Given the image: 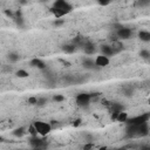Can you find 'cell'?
I'll return each instance as SVG.
<instances>
[{"label":"cell","instance_id":"obj_1","mask_svg":"<svg viewBox=\"0 0 150 150\" xmlns=\"http://www.w3.org/2000/svg\"><path fill=\"white\" fill-rule=\"evenodd\" d=\"M149 125L148 122H144L142 124H127L125 134L127 137H143L149 135Z\"/></svg>","mask_w":150,"mask_h":150},{"label":"cell","instance_id":"obj_2","mask_svg":"<svg viewBox=\"0 0 150 150\" xmlns=\"http://www.w3.org/2000/svg\"><path fill=\"white\" fill-rule=\"evenodd\" d=\"M71 11H73V6L66 0H55L53 4V7L50 8V12L54 14L56 19L62 18L63 15L70 13Z\"/></svg>","mask_w":150,"mask_h":150},{"label":"cell","instance_id":"obj_3","mask_svg":"<svg viewBox=\"0 0 150 150\" xmlns=\"http://www.w3.org/2000/svg\"><path fill=\"white\" fill-rule=\"evenodd\" d=\"M33 124L35 125V128H36V130H38V132H39V135H41V136H47V135L50 132V130H52V125H50L49 123H47V122L36 121V122H34Z\"/></svg>","mask_w":150,"mask_h":150},{"label":"cell","instance_id":"obj_4","mask_svg":"<svg viewBox=\"0 0 150 150\" xmlns=\"http://www.w3.org/2000/svg\"><path fill=\"white\" fill-rule=\"evenodd\" d=\"M91 94H88V93H81L76 96V103L79 107H88L89 103H90V100H91Z\"/></svg>","mask_w":150,"mask_h":150},{"label":"cell","instance_id":"obj_5","mask_svg":"<svg viewBox=\"0 0 150 150\" xmlns=\"http://www.w3.org/2000/svg\"><path fill=\"white\" fill-rule=\"evenodd\" d=\"M149 118H150V115H149V114H141V115H138V116L128 118L124 123H125V124H142V123H144V122H148Z\"/></svg>","mask_w":150,"mask_h":150},{"label":"cell","instance_id":"obj_6","mask_svg":"<svg viewBox=\"0 0 150 150\" xmlns=\"http://www.w3.org/2000/svg\"><path fill=\"white\" fill-rule=\"evenodd\" d=\"M116 35H117V38L121 39V40H128V39L131 38L132 30H131L130 28H127V27H123V26H122L120 29L116 30Z\"/></svg>","mask_w":150,"mask_h":150},{"label":"cell","instance_id":"obj_7","mask_svg":"<svg viewBox=\"0 0 150 150\" xmlns=\"http://www.w3.org/2000/svg\"><path fill=\"white\" fill-rule=\"evenodd\" d=\"M29 143H30V145H32L33 148H38V149H39V148H45V146H47V142H46L43 138H39L38 136H32Z\"/></svg>","mask_w":150,"mask_h":150},{"label":"cell","instance_id":"obj_8","mask_svg":"<svg viewBox=\"0 0 150 150\" xmlns=\"http://www.w3.org/2000/svg\"><path fill=\"white\" fill-rule=\"evenodd\" d=\"M109 56H105V55H103V54H101V55H97L96 57H95V63L97 64V67H100V68H103V67H107L108 64H109Z\"/></svg>","mask_w":150,"mask_h":150},{"label":"cell","instance_id":"obj_9","mask_svg":"<svg viewBox=\"0 0 150 150\" xmlns=\"http://www.w3.org/2000/svg\"><path fill=\"white\" fill-rule=\"evenodd\" d=\"M82 66L86 69H100V67H97V64L95 63V60L89 59V57L82 59Z\"/></svg>","mask_w":150,"mask_h":150},{"label":"cell","instance_id":"obj_10","mask_svg":"<svg viewBox=\"0 0 150 150\" xmlns=\"http://www.w3.org/2000/svg\"><path fill=\"white\" fill-rule=\"evenodd\" d=\"M30 66L32 67H34V68H38V69H41V70H43V69H46V63L41 60V59H38V57H34V59H32L30 60Z\"/></svg>","mask_w":150,"mask_h":150},{"label":"cell","instance_id":"obj_11","mask_svg":"<svg viewBox=\"0 0 150 150\" xmlns=\"http://www.w3.org/2000/svg\"><path fill=\"white\" fill-rule=\"evenodd\" d=\"M82 49H83V52H84L86 54H88V55H91V54H94V53L96 52L95 45H93L91 42H84L83 46H82Z\"/></svg>","mask_w":150,"mask_h":150},{"label":"cell","instance_id":"obj_12","mask_svg":"<svg viewBox=\"0 0 150 150\" xmlns=\"http://www.w3.org/2000/svg\"><path fill=\"white\" fill-rule=\"evenodd\" d=\"M101 52L105 56H112L114 54H116L114 48H112V46H109V45H102L101 46Z\"/></svg>","mask_w":150,"mask_h":150},{"label":"cell","instance_id":"obj_13","mask_svg":"<svg viewBox=\"0 0 150 150\" xmlns=\"http://www.w3.org/2000/svg\"><path fill=\"white\" fill-rule=\"evenodd\" d=\"M138 39L143 42H150V32L148 30H139L138 32Z\"/></svg>","mask_w":150,"mask_h":150},{"label":"cell","instance_id":"obj_14","mask_svg":"<svg viewBox=\"0 0 150 150\" xmlns=\"http://www.w3.org/2000/svg\"><path fill=\"white\" fill-rule=\"evenodd\" d=\"M62 50H63L64 53H67V54H71V53H74V52L76 50V45H75V43L64 45V46L62 47Z\"/></svg>","mask_w":150,"mask_h":150},{"label":"cell","instance_id":"obj_15","mask_svg":"<svg viewBox=\"0 0 150 150\" xmlns=\"http://www.w3.org/2000/svg\"><path fill=\"white\" fill-rule=\"evenodd\" d=\"M111 110L116 111V112H121V111L124 110V107L121 103H118V102H112L111 103Z\"/></svg>","mask_w":150,"mask_h":150},{"label":"cell","instance_id":"obj_16","mask_svg":"<svg viewBox=\"0 0 150 150\" xmlns=\"http://www.w3.org/2000/svg\"><path fill=\"white\" fill-rule=\"evenodd\" d=\"M25 128L23 127H19V128H16V129H14L13 131H12V134L15 136V137H22L23 135H25Z\"/></svg>","mask_w":150,"mask_h":150},{"label":"cell","instance_id":"obj_17","mask_svg":"<svg viewBox=\"0 0 150 150\" xmlns=\"http://www.w3.org/2000/svg\"><path fill=\"white\" fill-rule=\"evenodd\" d=\"M111 46H112V48H114V50H115V53H116V54H117V53H120V52L123 49V45H122L120 41H116V40L112 42V45H111Z\"/></svg>","mask_w":150,"mask_h":150},{"label":"cell","instance_id":"obj_18","mask_svg":"<svg viewBox=\"0 0 150 150\" xmlns=\"http://www.w3.org/2000/svg\"><path fill=\"white\" fill-rule=\"evenodd\" d=\"M129 118V116H128V114L123 110V111H121V112H118V115H117V118H116V121H118V122H125Z\"/></svg>","mask_w":150,"mask_h":150},{"label":"cell","instance_id":"obj_19","mask_svg":"<svg viewBox=\"0 0 150 150\" xmlns=\"http://www.w3.org/2000/svg\"><path fill=\"white\" fill-rule=\"evenodd\" d=\"M7 59H8V61H11V62H16V61H19L20 56H19V54H16V53H9V54L7 55Z\"/></svg>","mask_w":150,"mask_h":150},{"label":"cell","instance_id":"obj_20","mask_svg":"<svg viewBox=\"0 0 150 150\" xmlns=\"http://www.w3.org/2000/svg\"><path fill=\"white\" fill-rule=\"evenodd\" d=\"M15 75H16L18 77H20V79H25V77H28V76H29L28 71H26L25 69H19V70H16Z\"/></svg>","mask_w":150,"mask_h":150},{"label":"cell","instance_id":"obj_21","mask_svg":"<svg viewBox=\"0 0 150 150\" xmlns=\"http://www.w3.org/2000/svg\"><path fill=\"white\" fill-rule=\"evenodd\" d=\"M150 5V0H136L137 7H146Z\"/></svg>","mask_w":150,"mask_h":150},{"label":"cell","instance_id":"obj_22","mask_svg":"<svg viewBox=\"0 0 150 150\" xmlns=\"http://www.w3.org/2000/svg\"><path fill=\"white\" fill-rule=\"evenodd\" d=\"M139 56H141L142 59H144V60H149V59H150V52L143 49V50L139 52Z\"/></svg>","mask_w":150,"mask_h":150},{"label":"cell","instance_id":"obj_23","mask_svg":"<svg viewBox=\"0 0 150 150\" xmlns=\"http://www.w3.org/2000/svg\"><path fill=\"white\" fill-rule=\"evenodd\" d=\"M53 101L56 102V103H59V102H63V101H64V96L61 95V94H56V95L53 96Z\"/></svg>","mask_w":150,"mask_h":150},{"label":"cell","instance_id":"obj_24","mask_svg":"<svg viewBox=\"0 0 150 150\" xmlns=\"http://www.w3.org/2000/svg\"><path fill=\"white\" fill-rule=\"evenodd\" d=\"M28 130H29V134H30L32 136H38V134H39L34 124H30V125H29V128H28Z\"/></svg>","mask_w":150,"mask_h":150},{"label":"cell","instance_id":"obj_25","mask_svg":"<svg viewBox=\"0 0 150 150\" xmlns=\"http://www.w3.org/2000/svg\"><path fill=\"white\" fill-rule=\"evenodd\" d=\"M46 103H47V98H46V97H39V98H38V103H36V105L42 107V105H45Z\"/></svg>","mask_w":150,"mask_h":150},{"label":"cell","instance_id":"obj_26","mask_svg":"<svg viewBox=\"0 0 150 150\" xmlns=\"http://www.w3.org/2000/svg\"><path fill=\"white\" fill-rule=\"evenodd\" d=\"M63 23H64V21H63L61 18L56 19V20L53 22V25H54V26H56V27H59V26H61V25H63Z\"/></svg>","mask_w":150,"mask_h":150},{"label":"cell","instance_id":"obj_27","mask_svg":"<svg viewBox=\"0 0 150 150\" xmlns=\"http://www.w3.org/2000/svg\"><path fill=\"white\" fill-rule=\"evenodd\" d=\"M132 93H134V90H132V88H131V87H129V88H125V89H124V95H125V96H131V95H132Z\"/></svg>","mask_w":150,"mask_h":150},{"label":"cell","instance_id":"obj_28","mask_svg":"<svg viewBox=\"0 0 150 150\" xmlns=\"http://www.w3.org/2000/svg\"><path fill=\"white\" fill-rule=\"evenodd\" d=\"M110 1H111V0H97V2H98L101 6H107V5L110 4Z\"/></svg>","mask_w":150,"mask_h":150},{"label":"cell","instance_id":"obj_29","mask_svg":"<svg viewBox=\"0 0 150 150\" xmlns=\"http://www.w3.org/2000/svg\"><path fill=\"white\" fill-rule=\"evenodd\" d=\"M28 103L29 104H36L38 103V97H29L28 98Z\"/></svg>","mask_w":150,"mask_h":150},{"label":"cell","instance_id":"obj_30","mask_svg":"<svg viewBox=\"0 0 150 150\" xmlns=\"http://www.w3.org/2000/svg\"><path fill=\"white\" fill-rule=\"evenodd\" d=\"M5 14H6L7 16H12V18H14V15H13V13H12L11 11H7V9H6V11H5Z\"/></svg>","mask_w":150,"mask_h":150},{"label":"cell","instance_id":"obj_31","mask_svg":"<svg viewBox=\"0 0 150 150\" xmlns=\"http://www.w3.org/2000/svg\"><path fill=\"white\" fill-rule=\"evenodd\" d=\"M93 146H94L93 144H86L83 148H84V149H90V148H93Z\"/></svg>","mask_w":150,"mask_h":150},{"label":"cell","instance_id":"obj_32","mask_svg":"<svg viewBox=\"0 0 150 150\" xmlns=\"http://www.w3.org/2000/svg\"><path fill=\"white\" fill-rule=\"evenodd\" d=\"M80 123H81V120H76V121L74 122V125H75V127H77Z\"/></svg>","mask_w":150,"mask_h":150},{"label":"cell","instance_id":"obj_33","mask_svg":"<svg viewBox=\"0 0 150 150\" xmlns=\"http://www.w3.org/2000/svg\"><path fill=\"white\" fill-rule=\"evenodd\" d=\"M21 4H26V0H21Z\"/></svg>","mask_w":150,"mask_h":150},{"label":"cell","instance_id":"obj_34","mask_svg":"<svg viewBox=\"0 0 150 150\" xmlns=\"http://www.w3.org/2000/svg\"><path fill=\"white\" fill-rule=\"evenodd\" d=\"M40 1H41V2H45V1H47V0H40Z\"/></svg>","mask_w":150,"mask_h":150},{"label":"cell","instance_id":"obj_35","mask_svg":"<svg viewBox=\"0 0 150 150\" xmlns=\"http://www.w3.org/2000/svg\"><path fill=\"white\" fill-rule=\"evenodd\" d=\"M148 102H149V103H150V98H149V100H148Z\"/></svg>","mask_w":150,"mask_h":150},{"label":"cell","instance_id":"obj_36","mask_svg":"<svg viewBox=\"0 0 150 150\" xmlns=\"http://www.w3.org/2000/svg\"><path fill=\"white\" fill-rule=\"evenodd\" d=\"M149 62H150V59H149Z\"/></svg>","mask_w":150,"mask_h":150},{"label":"cell","instance_id":"obj_37","mask_svg":"<svg viewBox=\"0 0 150 150\" xmlns=\"http://www.w3.org/2000/svg\"><path fill=\"white\" fill-rule=\"evenodd\" d=\"M149 136H150V132H149Z\"/></svg>","mask_w":150,"mask_h":150}]
</instances>
